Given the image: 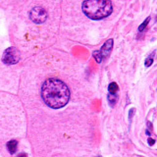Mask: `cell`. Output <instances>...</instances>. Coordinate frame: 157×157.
Here are the masks:
<instances>
[{
    "instance_id": "7",
    "label": "cell",
    "mask_w": 157,
    "mask_h": 157,
    "mask_svg": "<svg viewBox=\"0 0 157 157\" xmlns=\"http://www.w3.org/2000/svg\"><path fill=\"white\" fill-rule=\"evenodd\" d=\"M118 90H119V86H118L116 82H111L108 86V91H109L110 94H116Z\"/></svg>"
},
{
    "instance_id": "9",
    "label": "cell",
    "mask_w": 157,
    "mask_h": 157,
    "mask_svg": "<svg viewBox=\"0 0 157 157\" xmlns=\"http://www.w3.org/2000/svg\"><path fill=\"white\" fill-rule=\"evenodd\" d=\"M92 56H93V58H94L95 60H96L97 63H101V62L103 61V60H102V56H101V54H100V51H99V50L93 51Z\"/></svg>"
},
{
    "instance_id": "2",
    "label": "cell",
    "mask_w": 157,
    "mask_h": 157,
    "mask_svg": "<svg viewBox=\"0 0 157 157\" xmlns=\"http://www.w3.org/2000/svg\"><path fill=\"white\" fill-rule=\"evenodd\" d=\"M82 12L91 20H102L110 16L113 11L111 0H85Z\"/></svg>"
},
{
    "instance_id": "13",
    "label": "cell",
    "mask_w": 157,
    "mask_h": 157,
    "mask_svg": "<svg viewBox=\"0 0 157 157\" xmlns=\"http://www.w3.org/2000/svg\"><path fill=\"white\" fill-rule=\"evenodd\" d=\"M135 112H136V109H135V108H132V109L130 110V115H129V119H130V120L132 119V114H135Z\"/></svg>"
},
{
    "instance_id": "4",
    "label": "cell",
    "mask_w": 157,
    "mask_h": 157,
    "mask_svg": "<svg viewBox=\"0 0 157 157\" xmlns=\"http://www.w3.org/2000/svg\"><path fill=\"white\" fill-rule=\"evenodd\" d=\"M29 19L36 24H42L47 19V12L40 6L34 7L29 12Z\"/></svg>"
},
{
    "instance_id": "11",
    "label": "cell",
    "mask_w": 157,
    "mask_h": 157,
    "mask_svg": "<svg viewBox=\"0 0 157 157\" xmlns=\"http://www.w3.org/2000/svg\"><path fill=\"white\" fill-rule=\"evenodd\" d=\"M152 63H153V58H152V56L151 57H148L145 60V67H149V66H151L152 65Z\"/></svg>"
},
{
    "instance_id": "6",
    "label": "cell",
    "mask_w": 157,
    "mask_h": 157,
    "mask_svg": "<svg viewBox=\"0 0 157 157\" xmlns=\"http://www.w3.org/2000/svg\"><path fill=\"white\" fill-rule=\"evenodd\" d=\"M7 149L8 151L10 152L11 154H14L15 152L17 151V148H18V141L15 140H12L7 142Z\"/></svg>"
},
{
    "instance_id": "3",
    "label": "cell",
    "mask_w": 157,
    "mask_h": 157,
    "mask_svg": "<svg viewBox=\"0 0 157 157\" xmlns=\"http://www.w3.org/2000/svg\"><path fill=\"white\" fill-rule=\"evenodd\" d=\"M20 58H21V56H20V52L18 49L15 47H9L5 50L2 60L7 65H13V64L19 62Z\"/></svg>"
},
{
    "instance_id": "10",
    "label": "cell",
    "mask_w": 157,
    "mask_h": 157,
    "mask_svg": "<svg viewBox=\"0 0 157 157\" xmlns=\"http://www.w3.org/2000/svg\"><path fill=\"white\" fill-rule=\"evenodd\" d=\"M149 21H150V17H147V18L144 20V22L142 23V24L140 25V26L139 27V32H142V31H144V29L147 27V25H148Z\"/></svg>"
},
{
    "instance_id": "5",
    "label": "cell",
    "mask_w": 157,
    "mask_h": 157,
    "mask_svg": "<svg viewBox=\"0 0 157 157\" xmlns=\"http://www.w3.org/2000/svg\"><path fill=\"white\" fill-rule=\"evenodd\" d=\"M113 43H114V41H113L112 38H110V39H108L107 41H105L104 44H103V46L99 50L101 56H102V60H104V59H106L108 56L110 55V52L113 48Z\"/></svg>"
},
{
    "instance_id": "12",
    "label": "cell",
    "mask_w": 157,
    "mask_h": 157,
    "mask_svg": "<svg viewBox=\"0 0 157 157\" xmlns=\"http://www.w3.org/2000/svg\"><path fill=\"white\" fill-rule=\"evenodd\" d=\"M154 144H155V140L151 139V137H148V144L150 146H152V145H154Z\"/></svg>"
},
{
    "instance_id": "1",
    "label": "cell",
    "mask_w": 157,
    "mask_h": 157,
    "mask_svg": "<svg viewBox=\"0 0 157 157\" xmlns=\"http://www.w3.org/2000/svg\"><path fill=\"white\" fill-rule=\"evenodd\" d=\"M41 97L47 106L53 109H59L68 103L70 99V90L62 81L51 78L43 82Z\"/></svg>"
},
{
    "instance_id": "8",
    "label": "cell",
    "mask_w": 157,
    "mask_h": 157,
    "mask_svg": "<svg viewBox=\"0 0 157 157\" xmlns=\"http://www.w3.org/2000/svg\"><path fill=\"white\" fill-rule=\"evenodd\" d=\"M118 100V96L117 94H108V102L111 106H114L116 104V102Z\"/></svg>"
},
{
    "instance_id": "15",
    "label": "cell",
    "mask_w": 157,
    "mask_h": 157,
    "mask_svg": "<svg viewBox=\"0 0 157 157\" xmlns=\"http://www.w3.org/2000/svg\"><path fill=\"white\" fill-rule=\"evenodd\" d=\"M145 134H146L147 136H148L150 137V132H149L148 130H146V131H145Z\"/></svg>"
},
{
    "instance_id": "14",
    "label": "cell",
    "mask_w": 157,
    "mask_h": 157,
    "mask_svg": "<svg viewBox=\"0 0 157 157\" xmlns=\"http://www.w3.org/2000/svg\"><path fill=\"white\" fill-rule=\"evenodd\" d=\"M18 157H28V155L26 153H21V154H19Z\"/></svg>"
}]
</instances>
